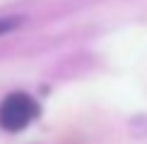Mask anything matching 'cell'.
<instances>
[{
	"label": "cell",
	"mask_w": 147,
	"mask_h": 144,
	"mask_svg": "<svg viewBox=\"0 0 147 144\" xmlns=\"http://www.w3.org/2000/svg\"><path fill=\"white\" fill-rule=\"evenodd\" d=\"M39 103L24 91L5 96L0 103V127L7 132H20L39 118Z\"/></svg>",
	"instance_id": "obj_1"
},
{
	"label": "cell",
	"mask_w": 147,
	"mask_h": 144,
	"mask_svg": "<svg viewBox=\"0 0 147 144\" xmlns=\"http://www.w3.org/2000/svg\"><path fill=\"white\" fill-rule=\"evenodd\" d=\"M20 22H22L20 17H0V36L12 31V29H17V27H20Z\"/></svg>",
	"instance_id": "obj_2"
}]
</instances>
